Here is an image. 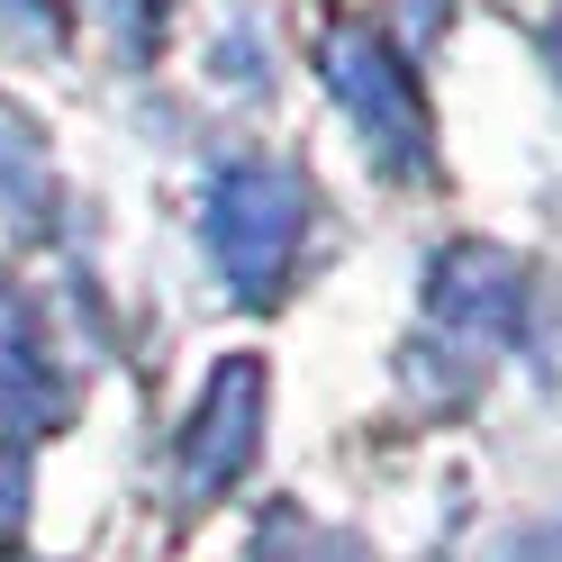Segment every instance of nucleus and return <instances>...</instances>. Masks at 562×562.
Returning <instances> with one entry per match:
<instances>
[{"label": "nucleus", "instance_id": "nucleus-1", "mask_svg": "<svg viewBox=\"0 0 562 562\" xmlns=\"http://www.w3.org/2000/svg\"><path fill=\"white\" fill-rule=\"evenodd\" d=\"M209 255H218L227 291L245 308L281 300V281L300 263V236H308V200L281 164H227L218 182H209Z\"/></svg>", "mask_w": 562, "mask_h": 562}, {"label": "nucleus", "instance_id": "nucleus-6", "mask_svg": "<svg viewBox=\"0 0 562 562\" xmlns=\"http://www.w3.org/2000/svg\"><path fill=\"white\" fill-rule=\"evenodd\" d=\"M0 209H19V218L46 209V146L19 110H0Z\"/></svg>", "mask_w": 562, "mask_h": 562}, {"label": "nucleus", "instance_id": "nucleus-7", "mask_svg": "<svg viewBox=\"0 0 562 562\" xmlns=\"http://www.w3.org/2000/svg\"><path fill=\"white\" fill-rule=\"evenodd\" d=\"M255 562H355L336 536H318L300 508H272L263 526H255Z\"/></svg>", "mask_w": 562, "mask_h": 562}, {"label": "nucleus", "instance_id": "nucleus-8", "mask_svg": "<svg viewBox=\"0 0 562 562\" xmlns=\"http://www.w3.org/2000/svg\"><path fill=\"white\" fill-rule=\"evenodd\" d=\"M82 10L100 19V37H110L119 55H146L155 27H164V0H82Z\"/></svg>", "mask_w": 562, "mask_h": 562}, {"label": "nucleus", "instance_id": "nucleus-9", "mask_svg": "<svg viewBox=\"0 0 562 562\" xmlns=\"http://www.w3.org/2000/svg\"><path fill=\"white\" fill-rule=\"evenodd\" d=\"M19 508H27V472H19V453L0 445V536L19 526Z\"/></svg>", "mask_w": 562, "mask_h": 562}, {"label": "nucleus", "instance_id": "nucleus-4", "mask_svg": "<svg viewBox=\"0 0 562 562\" xmlns=\"http://www.w3.org/2000/svg\"><path fill=\"white\" fill-rule=\"evenodd\" d=\"M427 308L453 336L508 345L526 327V272L499 255V245H453V255H436V272H427Z\"/></svg>", "mask_w": 562, "mask_h": 562}, {"label": "nucleus", "instance_id": "nucleus-5", "mask_svg": "<svg viewBox=\"0 0 562 562\" xmlns=\"http://www.w3.org/2000/svg\"><path fill=\"white\" fill-rule=\"evenodd\" d=\"M64 417H74V381H64L37 308L19 291H0V427L10 436H55Z\"/></svg>", "mask_w": 562, "mask_h": 562}, {"label": "nucleus", "instance_id": "nucleus-3", "mask_svg": "<svg viewBox=\"0 0 562 562\" xmlns=\"http://www.w3.org/2000/svg\"><path fill=\"white\" fill-rule=\"evenodd\" d=\"M255 436H263V363L236 355V363H218L200 417L182 427V490H191V499L227 490L245 463H255Z\"/></svg>", "mask_w": 562, "mask_h": 562}, {"label": "nucleus", "instance_id": "nucleus-2", "mask_svg": "<svg viewBox=\"0 0 562 562\" xmlns=\"http://www.w3.org/2000/svg\"><path fill=\"white\" fill-rule=\"evenodd\" d=\"M318 74L336 91V110L363 127V146L391 164V172H427L436 155V127H427V91L408 82L400 46L381 37V27H336V37L318 46Z\"/></svg>", "mask_w": 562, "mask_h": 562}, {"label": "nucleus", "instance_id": "nucleus-10", "mask_svg": "<svg viewBox=\"0 0 562 562\" xmlns=\"http://www.w3.org/2000/svg\"><path fill=\"white\" fill-rule=\"evenodd\" d=\"M19 10H46V0H19Z\"/></svg>", "mask_w": 562, "mask_h": 562}]
</instances>
